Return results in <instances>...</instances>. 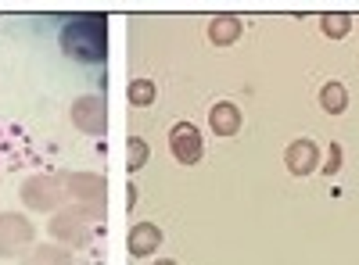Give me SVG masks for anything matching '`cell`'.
Returning <instances> with one entry per match:
<instances>
[{
    "mask_svg": "<svg viewBox=\"0 0 359 265\" xmlns=\"http://www.w3.org/2000/svg\"><path fill=\"white\" fill-rule=\"evenodd\" d=\"M158 244H162V229L155 222H137L126 237V248L133 258H147L151 251H158Z\"/></svg>",
    "mask_w": 359,
    "mask_h": 265,
    "instance_id": "9c48e42d",
    "label": "cell"
},
{
    "mask_svg": "<svg viewBox=\"0 0 359 265\" xmlns=\"http://www.w3.org/2000/svg\"><path fill=\"white\" fill-rule=\"evenodd\" d=\"M72 126L86 136H104L108 133V101L97 94H83L72 101Z\"/></svg>",
    "mask_w": 359,
    "mask_h": 265,
    "instance_id": "8992f818",
    "label": "cell"
},
{
    "mask_svg": "<svg viewBox=\"0 0 359 265\" xmlns=\"http://www.w3.org/2000/svg\"><path fill=\"white\" fill-rule=\"evenodd\" d=\"M126 169L130 172H137V169H144L147 165V155H151V147H147V140L144 136H130V143H126Z\"/></svg>",
    "mask_w": 359,
    "mask_h": 265,
    "instance_id": "2e32d148",
    "label": "cell"
},
{
    "mask_svg": "<svg viewBox=\"0 0 359 265\" xmlns=\"http://www.w3.org/2000/svg\"><path fill=\"white\" fill-rule=\"evenodd\" d=\"M22 204L29 212H47V215L65 208L62 176H29V180L22 183Z\"/></svg>",
    "mask_w": 359,
    "mask_h": 265,
    "instance_id": "3957f363",
    "label": "cell"
},
{
    "mask_svg": "<svg viewBox=\"0 0 359 265\" xmlns=\"http://www.w3.org/2000/svg\"><path fill=\"white\" fill-rule=\"evenodd\" d=\"M104 219V208H86V204H69V208H57L50 215V237L62 244L65 251L69 248H86L94 241V229L97 222Z\"/></svg>",
    "mask_w": 359,
    "mask_h": 265,
    "instance_id": "6da1fadb",
    "label": "cell"
},
{
    "mask_svg": "<svg viewBox=\"0 0 359 265\" xmlns=\"http://www.w3.org/2000/svg\"><path fill=\"white\" fill-rule=\"evenodd\" d=\"M62 187H65V197H72L76 204H86V208H104L108 180L101 172H62Z\"/></svg>",
    "mask_w": 359,
    "mask_h": 265,
    "instance_id": "5b68a950",
    "label": "cell"
},
{
    "mask_svg": "<svg viewBox=\"0 0 359 265\" xmlns=\"http://www.w3.org/2000/svg\"><path fill=\"white\" fill-rule=\"evenodd\" d=\"M62 47L76 62H104L108 57V25L97 15H86L65 25L62 33Z\"/></svg>",
    "mask_w": 359,
    "mask_h": 265,
    "instance_id": "7a4b0ae2",
    "label": "cell"
},
{
    "mask_svg": "<svg viewBox=\"0 0 359 265\" xmlns=\"http://www.w3.org/2000/svg\"><path fill=\"white\" fill-rule=\"evenodd\" d=\"M284 165L291 176H309L320 169V147L313 140H291L284 151Z\"/></svg>",
    "mask_w": 359,
    "mask_h": 265,
    "instance_id": "ba28073f",
    "label": "cell"
},
{
    "mask_svg": "<svg viewBox=\"0 0 359 265\" xmlns=\"http://www.w3.org/2000/svg\"><path fill=\"white\" fill-rule=\"evenodd\" d=\"M341 162H345V151H341V143H331V151H327V162L320 165V172H323V176H338Z\"/></svg>",
    "mask_w": 359,
    "mask_h": 265,
    "instance_id": "e0dca14e",
    "label": "cell"
},
{
    "mask_svg": "<svg viewBox=\"0 0 359 265\" xmlns=\"http://www.w3.org/2000/svg\"><path fill=\"white\" fill-rule=\"evenodd\" d=\"M320 108L327 115H341L348 108V90H345L341 83H327L323 90H320Z\"/></svg>",
    "mask_w": 359,
    "mask_h": 265,
    "instance_id": "4fadbf2b",
    "label": "cell"
},
{
    "mask_svg": "<svg viewBox=\"0 0 359 265\" xmlns=\"http://www.w3.org/2000/svg\"><path fill=\"white\" fill-rule=\"evenodd\" d=\"M155 265H176V262H169V258H162V262H155Z\"/></svg>",
    "mask_w": 359,
    "mask_h": 265,
    "instance_id": "ac0fdd59",
    "label": "cell"
},
{
    "mask_svg": "<svg viewBox=\"0 0 359 265\" xmlns=\"http://www.w3.org/2000/svg\"><path fill=\"white\" fill-rule=\"evenodd\" d=\"M36 226L29 222L22 212H4L0 215V258H18L33 248Z\"/></svg>",
    "mask_w": 359,
    "mask_h": 265,
    "instance_id": "277c9868",
    "label": "cell"
},
{
    "mask_svg": "<svg viewBox=\"0 0 359 265\" xmlns=\"http://www.w3.org/2000/svg\"><path fill=\"white\" fill-rule=\"evenodd\" d=\"M320 29H323L327 40H341V36H348V29H352V15H345V11H327V15L320 18Z\"/></svg>",
    "mask_w": 359,
    "mask_h": 265,
    "instance_id": "5bb4252c",
    "label": "cell"
},
{
    "mask_svg": "<svg viewBox=\"0 0 359 265\" xmlns=\"http://www.w3.org/2000/svg\"><path fill=\"white\" fill-rule=\"evenodd\" d=\"M126 97H130L133 108L155 104V83H151V79H133V83H130V90H126Z\"/></svg>",
    "mask_w": 359,
    "mask_h": 265,
    "instance_id": "9a60e30c",
    "label": "cell"
},
{
    "mask_svg": "<svg viewBox=\"0 0 359 265\" xmlns=\"http://www.w3.org/2000/svg\"><path fill=\"white\" fill-rule=\"evenodd\" d=\"M245 25L237 15H216L212 22H208V40H212L216 47H233L237 40H241Z\"/></svg>",
    "mask_w": 359,
    "mask_h": 265,
    "instance_id": "30bf717a",
    "label": "cell"
},
{
    "mask_svg": "<svg viewBox=\"0 0 359 265\" xmlns=\"http://www.w3.org/2000/svg\"><path fill=\"white\" fill-rule=\"evenodd\" d=\"M208 126H212L216 136H237V129H241V111H237V104H230V101L212 104V111H208Z\"/></svg>",
    "mask_w": 359,
    "mask_h": 265,
    "instance_id": "8fae6325",
    "label": "cell"
},
{
    "mask_svg": "<svg viewBox=\"0 0 359 265\" xmlns=\"http://www.w3.org/2000/svg\"><path fill=\"white\" fill-rule=\"evenodd\" d=\"M169 151L176 155L180 165H198L201 155H205V140H201L198 126H191V122H176V126L169 129Z\"/></svg>",
    "mask_w": 359,
    "mask_h": 265,
    "instance_id": "52a82bcc",
    "label": "cell"
},
{
    "mask_svg": "<svg viewBox=\"0 0 359 265\" xmlns=\"http://www.w3.org/2000/svg\"><path fill=\"white\" fill-rule=\"evenodd\" d=\"M22 265H72V255L62 244H33L22 255Z\"/></svg>",
    "mask_w": 359,
    "mask_h": 265,
    "instance_id": "7c38bea8",
    "label": "cell"
}]
</instances>
